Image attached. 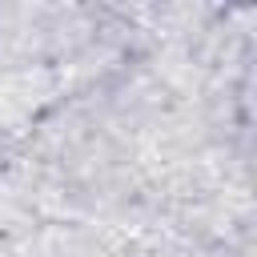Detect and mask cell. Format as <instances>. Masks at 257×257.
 I'll return each instance as SVG.
<instances>
[]
</instances>
